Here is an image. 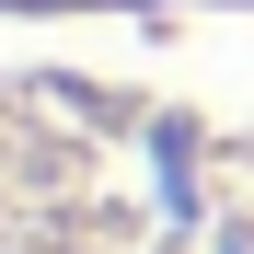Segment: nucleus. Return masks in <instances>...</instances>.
Masks as SVG:
<instances>
[{"mask_svg":"<svg viewBox=\"0 0 254 254\" xmlns=\"http://www.w3.org/2000/svg\"><path fill=\"white\" fill-rule=\"evenodd\" d=\"M0 254H254V69L0 58Z\"/></svg>","mask_w":254,"mask_h":254,"instance_id":"nucleus-1","label":"nucleus"}]
</instances>
